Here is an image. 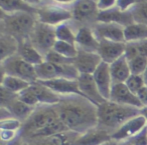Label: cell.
I'll return each mask as SVG.
<instances>
[{
  "mask_svg": "<svg viewBox=\"0 0 147 145\" xmlns=\"http://www.w3.org/2000/svg\"><path fill=\"white\" fill-rule=\"evenodd\" d=\"M55 106L59 120L69 130L84 134L98 125V106L83 95L61 96Z\"/></svg>",
  "mask_w": 147,
  "mask_h": 145,
  "instance_id": "1",
  "label": "cell"
},
{
  "mask_svg": "<svg viewBox=\"0 0 147 145\" xmlns=\"http://www.w3.org/2000/svg\"><path fill=\"white\" fill-rule=\"evenodd\" d=\"M141 114V109L137 107L122 105L106 100L98 106V125L111 135L118 130L125 122Z\"/></svg>",
  "mask_w": 147,
  "mask_h": 145,
  "instance_id": "2",
  "label": "cell"
},
{
  "mask_svg": "<svg viewBox=\"0 0 147 145\" xmlns=\"http://www.w3.org/2000/svg\"><path fill=\"white\" fill-rule=\"evenodd\" d=\"M36 22V13L16 12L6 14L1 12L0 32L11 35L20 42L29 39Z\"/></svg>",
  "mask_w": 147,
  "mask_h": 145,
  "instance_id": "3",
  "label": "cell"
},
{
  "mask_svg": "<svg viewBox=\"0 0 147 145\" xmlns=\"http://www.w3.org/2000/svg\"><path fill=\"white\" fill-rule=\"evenodd\" d=\"M59 119L55 105H39L35 107L30 117L25 122H23L22 127L19 131V137L22 140L30 138L31 136L49 127Z\"/></svg>",
  "mask_w": 147,
  "mask_h": 145,
  "instance_id": "4",
  "label": "cell"
},
{
  "mask_svg": "<svg viewBox=\"0 0 147 145\" xmlns=\"http://www.w3.org/2000/svg\"><path fill=\"white\" fill-rule=\"evenodd\" d=\"M0 65L2 75L18 77L31 84L38 81L35 66L24 61L18 54H15L1 61Z\"/></svg>",
  "mask_w": 147,
  "mask_h": 145,
  "instance_id": "5",
  "label": "cell"
},
{
  "mask_svg": "<svg viewBox=\"0 0 147 145\" xmlns=\"http://www.w3.org/2000/svg\"><path fill=\"white\" fill-rule=\"evenodd\" d=\"M35 71L38 81H47L57 78L78 79L80 76V73L74 64L59 65L45 60L35 66Z\"/></svg>",
  "mask_w": 147,
  "mask_h": 145,
  "instance_id": "6",
  "label": "cell"
},
{
  "mask_svg": "<svg viewBox=\"0 0 147 145\" xmlns=\"http://www.w3.org/2000/svg\"><path fill=\"white\" fill-rule=\"evenodd\" d=\"M36 16L39 22L53 27L73 20L71 7L55 4L53 2L37 8Z\"/></svg>",
  "mask_w": 147,
  "mask_h": 145,
  "instance_id": "7",
  "label": "cell"
},
{
  "mask_svg": "<svg viewBox=\"0 0 147 145\" xmlns=\"http://www.w3.org/2000/svg\"><path fill=\"white\" fill-rule=\"evenodd\" d=\"M29 41L45 57L49 51L53 50L55 43L57 42L55 27L37 20L29 37Z\"/></svg>",
  "mask_w": 147,
  "mask_h": 145,
  "instance_id": "8",
  "label": "cell"
},
{
  "mask_svg": "<svg viewBox=\"0 0 147 145\" xmlns=\"http://www.w3.org/2000/svg\"><path fill=\"white\" fill-rule=\"evenodd\" d=\"M73 22L78 27H92L98 21L99 9L97 3L90 0H77L71 6Z\"/></svg>",
  "mask_w": 147,
  "mask_h": 145,
  "instance_id": "9",
  "label": "cell"
},
{
  "mask_svg": "<svg viewBox=\"0 0 147 145\" xmlns=\"http://www.w3.org/2000/svg\"><path fill=\"white\" fill-rule=\"evenodd\" d=\"M146 127L147 119L142 114H139L125 122L118 130L111 135V137L116 141H126L140 133Z\"/></svg>",
  "mask_w": 147,
  "mask_h": 145,
  "instance_id": "10",
  "label": "cell"
},
{
  "mask_svg": "<svg viewBox=\"0 0 147 145\" xmlns=\"http://www.w3.org/2000/svg\"><path fill=\"white\" fill-rule=\"evenodd\" d=\"M98 40H110L114 42H125L124 27L116 23L96 22L92 26Z\"/></svg>",
  "mask_w": 147,
  "mask_h": 145,
  "instance_id": "11",
  "label": "cell"
},
{
  "mask_svg": "<svg viewBox=\"0 0 147 145\" xmlns=\"http://www.w3.org/2000/svg\"><path fill=\"white\" fill-rule=\"evenodd\" d=\"M109 100L118 103V104L137 107L139 109L143 108V105L139 100L138 96L134 94L125 83H114L113 84Z\"/></svg>",
  "mask_w": 147,
  "mask_h": 145,
  "instance_id": "12",
  "label": "cell"
},
{
  "mask_svg": "<svg viewBox=\"0 0 147 145\" xmlns=\"http://www.w3.org/2000/svg\"><path fill=\"white\" fill-rule=\"evenodd\" d=\"M81 134L74 131H65L59 134L45 137H36L23 140L29 145H75Z\"/></svg>",
  "mask_w": 147,
  "mask_h": 145,
  "instance_id": "13",
  "label": "cell"
},
{
  "mask_svg": "<svg viewBox=\"0 0 147 145\" xmlns=\"http://www.w3.org/2000/svg\"><path fill=\"white\" fill-rule=\"evenodd\" d=\"M125 48L126 43L124 42H114L102 39L99 40V48L97 53L100 55L103 62L111 64L125 54Z\"/></svg>",
  "mask_w": 147,
  "mask_h": 145,
  "instance_id": "14",
  "label": "cell"
},
{
  "mask_svg": "<svg viewBox=\"0 0 147 145\" xmlns=\"http://www.w3.org/2000/svg\"><path fill=\"white\" fill-rule=\"evenodd\" d=\"M100 55L97 52L79 50L78 55L74 59V65L80 74H93L102 63Z\"/></svg>",
  "mask_w": 147,
  "mask_h": 145,
  "instance_id": "15",
  "label": "cell"
},
{
  "mask_svg": "<svg viewBox=\"0 0 147 145\" xmlns=\"http://www.w3.org/2000/svg\"><path fill=\"white\" fill-rule=\"evenodd\" d=\"M77 80H78L79 88H80L82 95L88 98L90 101H92L94 104L99 106L106 101V99L101 95L100 91L97 87L93 74H80Z\"/></svg>",
  "mask_w": 147,
  "mask_h": 145,
  "instance_id": "16",
  "label": "cell"
},
{
  "mask_svg": "<svg viewBox=\"0 0 147 145\" xmlns=\"http://www.w3.org/2000/svg\"><path fill=\"white\" fill-rule=\"evenodd\" d=\"M93 77H94V80L101 95L106 100H109L113 86V80L110 72V64L102 62L93 73Z\"/></svg>",
  "mask_w": 147,
  "mask_h": 145,
  "instance_id": "17",
  "label": "cell"
},
{
  "mask_svg": "<svg viewBox=\"0 0 147 145\" xmlns=\"http://www.w3.org/2000/svg\"><path fill=\"white\" fill-rule=\"evenodd\" d=\"M45 86L51 88L53 91L59 95V96H65V95L78 94L82 95L79 88L78 80L77 79H67V78H57L53 80L47 81H39Z\"/></svg>",
  "mask_w": 147,
  "mask_h": 145,
  "instance_id": "18",
  "label": "cell"
},
{
  "mask_svg": "<svg viewBox=\"0 0 147 145\" xmlns=\"http://www.w3.org/2000/svg\"><path fill=\"white\" fill-rule=\"evenodd\" d=\"M76 46L79 50L97 52L99 48V40L95 35L92 27H79L76 35Z\"/></svg>",
  "mask_w": 147,
  "mask_h": 145,
  "instance_id": "19",
  "label": "cell"
},
{
  "mask_svg": "<svg viewBox=\"0 0 147 145\" xmlns=\"http://www.w3.org/2000/svg\"><path fill=\"white\" fill-rule=\"evenodd\" d=\"M97 22L116 23L123 27H126L134 23V20L130 11H121L118 7H114L110 10L100 11Z\"/></svg>",
  "mask_w": 147,
  "mask_h": 145,
  "instance_id": "20",
  "label": "cell"
},
{
  "mask_svg": "<svg viewBox=\"0 0 147 145\" xmlns=\"http://www.w3.org/2000/svg\"><path fill=\"white\" fill-rule=\"evenodd\" d=\"M111 139L112 137L110 133L96 126L84 134H81L75 145H102Z\"/></svg>",
  "mask_w": 147,
  "mask_h": 145,
  "instance_id": "21",
  "label": "cell"
},
{
  "mask_svg": "<svg viewBox=\"0 0 147 145\" xmlns=\"http://www.w3.org/2000/svg\"><path fill=\"white\" fill-rule=\"evenodd\" d=\"M17 54H18L23 60L26 61L29 64L33 65V66H36V65L40 64V63H42L43 61H45L43 55L31 44L29 39L22 40L19 42Z\"/></svg>",
  "mask_w": 147,
  "mask_h": 145,
  "instance_id": "22",
  "label": "cell"
},
{
  "mask_svg": "<svg viewBox=\"0 0 147 145\" xmlns=\"http://www.w3.org/2000/svg\"><path fill=\"white\" fill-rule=\"evenodd\" d=\"M30 88L36 95L39 105H57L61 100V96L51 88L37 81L30 85Z\"/></svg>",
  "mask_w": 147,
  "mask_h": 145,
  "instance_id": "23",
  "label": "cell"
},
{
  "mask_svg": "<svg viewBox=\"0 0 147 145\" xmlns=\"http://www.w3.org/2000/svg\"><path fill=\"white\" fill-rule=\"evenodd\" d=\"M110 72L112 76L113 84L114 83H125L130 77L131 71L129 62L126 57L123 55L116 61L110 64Z\"/></svg>",
  "mask_w": 147,
  "mask_h": 145,
  "instance_id": "24",
  "label": "cell"
},
{
  "mask_svg": "<svg viewBox=\"0 0 147 145\" xmlns=\"http://www.w3.org/2000/svg\"><path fill=\"white\" fill-rule=\"evenodd\" d=\"M18 46L19 41L15 37L0 32V60L3 61L8 57L17 54Z\"/></svg>",
  "mask_w": 147,
  "mask_h": 145,
  "instance_id": "25",
  "label": "cell"
},
{
  "mask_svg": "<svg viewBox=\"0 0 147 145\" xmlns=\"http://www.w3.org/2000/svg\"><path fill=\"white\" fill-rule=\"evenodd\" d=\"M5 108L8 109L11 112V114H12V116L14 118L18 119V120H20L23 124V122H25L30 117V115L33 113L35 107H32L30 105L26 104L23 101H21L19 99V97H17L14 101H12Z\"/></svg>",
  "mask_w": 147,
  "mask_h": 145,
  "instance_id": "26",
  "label": "cell"
},
{
  "mask_svg": "<svg viewBox=\"0 0 147 145\" xmlns=\"http://www.w3.org/2000/svg\"><path fill=\"white\" fill-rule=\"evenodd\" d=\"M1 12L11 14L16 12H30L36 13V8L29 6L23 0H0Z\"/></svg>",
  "mask_w": 147,
  "mask_h": 145,
  "instance_id": "27",
  "label": "cell"
},
{
  "mask_svg": "<svg viewBox=\"0 0 147 145\" xmlns=\"http://www.w3.org/2000/svg\"><path fill=\"white\" fill-rule=\"evenodd\" d=\"M79 27L73 21L65 22L55 27L57 40L76 44V35Z\"/></svg>",
  "mask_w": 147,
  "mask_h": 145,
  "instance_id": "28",
  "label": "cell"
},
{
  "mask_svg": "<svg viewBox=\"0 0 147 145\" xmlns=\"http://www.w3.org/2000/svg\"><path fill=\"white\" fill-rule=\"evenodd\" d=\"M125 42H136L147 39V26L140 23H132L124 27Z\"/></svg>",
  "mask_w": 147,
  "mask_h": 145,
  "instance_id": "29",
  "label": "cell"
},
{
  "mask_svg": "<svg viewBox=\"0 0 147 145\" xmlns=\"http://www.w3.org/2000/svg\"><path fill=\"white\" fill-rule=\"evenodd\" d=\"M30 85L31 83L15 76L2 75V78H1V86L6 88L7 90L11 91V92L16 93V94L22 92L23 90L28 88Z\"/></svg>",
  "mask_w": 147,
  "mask_h": 145,
  "instance_id": "30",
  "label": "cell"
},
{
  "mask_svg": "<svg viewBox=\"0 0 147 145\" xmlns=\"http://www.w3.org/2000/svg\"><path fill=\"white\" fill-rule=\"evenodd\" d=\"M124 56L127 60H130L136 56H143L147 58V39L126 43Z\"/></svg>",
  "mask_w": 147,
  "mask_h": 145,
  "instance_id": "31",
  "label": "cell"
},
{
  "mask_svg": "<svg viewBox=\"0 0 147 145\" xmlns=\"http://www.w3.org/2000/svg\"><path fill=\"white\" fill-rule=\"evenodd\" d=\"M53 50L55 51L57 53H59V54L63 55V56L67 57V58L71 59L76 58V56L78 55L79 52V49L76 46V44H71V43L59 40H57V42L55 43Z\"/></svg>",
  "mask_w": 147,
  "mask_h": 145,
  "instance_id": "32",
  "label": "cell"
},
{
  "mask_svg": "<svg viewBox=\"0 0 147 145\" xmlns=\"http://www.w3.org/2000/svg\"><path fill=\"white\" fill-rule=\"evenodd\" d=\"M133 20L147 26V0H139L130 10Z\"/></svg>",
  "mask_w": 147,
  "mask_h": 145,
  "instance_id": "33",
  "label": "cell"
},
{
  "mask_svg": "<svg viewBox=\"0 0 147 145\" xmlns=\"http://www.w3.org/2000/svg\"><path fill=\"white\" fill-rule=\"evenodd\" d=\"M130 67L131 74L143 75L145 69L147 67V58L143 56H136L134 58L128 60Z\"/></svg>",
  "mask_w": 147,
  "mask_h": 145,
  "instance_id": "34",
  "label": "cell"
},
{
  "mask_svg": "<svg viewBox=\"0 0 147 145\" xmlns=\"http://www.w3.org/2000/svg\"><path fill=\"white\" fill-rule=\"evenodd\" d=\"M125 84H126L127 87L136 95L143 87L146 86L144 78H143V75H135V74H131L130 77L126 80Z\"/></svg>",
  "mask_w": 147,
  "mask_h": 145,
  "instance_id": "35",
  "label": "cell"
},
{
  "mask_svg": "<svg viewBox=\"0 0 147 145\" xmlns=\"http://www.w3.org/2000/svg\"><path fill=\"white\" fill-rule=\"evenodd\" d=\"M45 60L49 61V62H51V63H55V64H59V65L74 64V59L67 58V57L59 54V53H57L53 50L49 51V52L45 55Z\"/></svg>",
  "mask_w": 147,
  "mask_h": 145,
  "instance_id": "36",
  "label": "cell"
},
{
  "mask_svg": "<svg viewBox=\"0 0 147 145\" xmlns=\"http://www.w3.org/2000/svg\"><path fill=\"white\" fill-rule=\"evenodd\" d=\"M18 97L21 101H23V102L26 103V104L30 105V106H32V107L39 106L38 99H37L36 95H35L34 92L32 91V89L30 88V86L25 89V90H23L22 92L19 93Z\"/></svg>",
  "mask_w": 147,
  "mask_h": 145,
  "instance_id": "37",
  "label": "cell"
},
{
  "mask_svg": "<svg viewBox=\"0 0 147 145\" xmlns=\"http://www.w3.org/2000/svg\"><path fill=\"white\" fill-rule=\"evenodd\" d=\"M17 97H18V94L11 92L4 87L0 86V106L1 107H7Z\"/></svg>",
  "mask_w": 147,
  "mask_h": 145,
  "instance_id": "38",
  "label": "cell"
},
{
  "mask_svg": "<svg viewBox=\"0 0 147 145\" xmlns=\"http://www.w3.org/2000/svg\"><path fill=\"white\" fill-rule=\"evenodd\" d=\"M21 127H22V122L18 119L14 118V117L5 119V120H0V129L20 131Z\"/></svg>",
  "mask_w": 147,
  "mask_h": 145,
  "instance_id": "39",
  "label": "cell"
},
{
  "mask_svg": "<svg viewBox=\"0 0 147 145\" xmlns=\"http://www.w3.org/2000/svg\"><path fill=\"white\" fill-rule=\"evenodd\" d=\"M18 136H19V131L0 129V139H1V142L10 143L12 141H14Z\"/></svg>",
  "mask_w": 147,
  "mask_h": 145,
  "instance_id": "40",
  "label": "cell"
},
{
  "mask_svg": "<svg viewBox=\"0 0 147 145\" xmlns=\"http://www.w3.org/2000/svg\"><path fill=\"white\" fill-rule=\"evenodd\" d=\"M128 141L133 145H147V127Z\"/></svg>",
  "mask_w": 147,
  "mask_h": 145,
  "instance_id": "41",
  "label": "cell"
},
{
  "mask_svg": "<svg viewBox=\"0 0 147 145\" xmlns=\"http://www.w3.org/2000/svg\"><path fill=\"white\" fill-rule=\"evenodd\" d=\"M117 6V0H98L97 7L99 11H106Z\"/></svg>",
  "mask_w": 147,
  "mask_h": 145,
  "instance_id": "42",
  "label": "cell"
},
{
  "mask_svg": "<svg viewBox=\"0 0 147 145\" xmlns=\"http://www.w3.org/2000/svg\"><path fill=\"white\" fill-rule=\"evenodd\" d=\"M139 0H117V6L121 11H130Z\"/></svg>",
  "mask_w": 147,
  "mask_h": 145,
  "instance_id": "43",
  "label": "cell"
},
{
  "mask_svg": "<svg viewBox=\"0 0 147 145\" xmlns=\"http://www.w3.org/2000/svg\"><path fill=\"white\" fill-rule=\"evenodd\" d=\"M26 4H28L29 6L33 7V8H39V7H42L47 4L49 3H53L51 0H23Z\"/></svg>",
  "mask_w": 147,
  "mask_h": 145,
  "instance_id": "44",
  "label": "cell"
},
{
  "mask_svg": "<svg viewBox=\"0 0 147 145\" xmlns=\"http://www.w3.org/2000/svg\"><path fill=\"white\" fill-rule=\"evenodd\" d=\"M137 96H138L140 102L142 103L143 108L147 107V85L143 87V88L137 93Z\"/></svg>",
  "mask_w": 147,
  "mask_h": 145,
  "instance_id": "45",
  "label": "cell"
},
{
  "mask_svg": "<svg viewBox=\"0 0 147 145\" xmlns=\"http://www.w3.org/2000/svg\"><path fill=\"white\" fill-rule=\"evenodd\" d=\"M12 114L8 109L0 106V120H5V119L12 118Z\"/></svg>",
  "mask_w": 147,
  "mask_h": 145,
  "instance_id": "46",
  "label": "cell"
},
{
  "mask_svg": "<svg viewBox=\"0 0 147 145\" xmlns=\"http://www.w3.org/2000/svg\"><path fill=\"white\" fill-rule=\"evenodd\" d=\"M76 1L77 0H51V2L55 3V4H59V5H63V6H67V7H71Z\"/></svg>",
  "mask_w": 147,
  "mask_h": 145,
  "instance_id": "47",
  "label": "cell"
},
{
  "mask_svg": "<svg viewBox=\"0 0 147 145\" xmlns=\"http://www.w3.org/2000/svg\"><path fill=\"white\" fill-rule=\"evenodd\" d=\"M102 145H119V141H116L114 140V139H111V140L107 141V142H105L104 144Z\"/></svg>",
  "mask_w": 147,
  "mask_h": 145,
  "instance_id": "48",
  "label": "cell"
},
{
  "mask_svg": "<svg viewBox=\"0 0 147 145\" xmlns=\"http://www.w3.org/2000/svg\"><path fill=\"white\" fill-rule=\"evenodd\" d=\"M141 114H142L143 116H145V118L147 119V107H144V108L141 109Z\"/></svg>",
  "mask_w": 147,
  "mask_h": 145,
  "instance_id": "49",
  "label": "cell"
},
{
  "mask_svg": "<svg viewBox=\"0 0 147 145\" xmlns=\"http://www.w3.org/2000/svg\"><path fill=\"white\" fill-rule=\"evenodd\" d=\"M119 145H133L131 142H129L128 140L126 141H119Z\"/></svg>",
  "mask_w": 147,
  "mask_h": 145,
  "instance_id": "50",
  "label": "cell"
},
{
  "mask_svg": "<svg viewBox=\"0 0 147 145\" xmlns=\"http://www.w3.org/2000/svg\"><path fill=\"white\" fill-rule=\"evenodd\" d=\"M143 78H144V81H145V84L147 85V67L145 69L144 73H143Z\"/></svg>",
  "mask_w": 147,
  "mask_h": 145,
  "instance_id": "51",
  "label": "cell"
},
{
  "mask_svg": "<svg viewBox=\"0 0 147 145\" xmlns=\"http://www.w3.org/2000/svg\"><path fill=\"white\" fill-rule=\"evenodd\" d=\"M20 145H29V144H27V143L25 142V141H23V140H22V142H21V144H20Z\"/></svg>",
  "mask_w": 147,
  "mask_h": 145,
  "instance_id": "52",
  "label": "cell"
},
{
  "mask_svg": "<svg viewBox=\"0 0 147 145\" xmlns=\"http://www.w3.org/2000/svg\"><path fill=\"white\" fill-rule=\"evenodd\" d=\"M1 145H10L9 143H5V142H1Z\"/></svg>",
  "mask_w": 147,
  "mask_h": 145,
  "instance_id": "53",
  "label": "cell"
},
{
  "mask_svg": "<svg viewBox=\"0 0 147 145\" xmlns=\"http://www.w3.org/2000/svg\"><path fill=\"white\" fill-rule=\"evenodd\" d=\"M90 1H93V2H96L97 3V1H98V0H90Z\"/></svg>",
  "mask_w": 147,
  "mask_h": 145,
  "instance_id": "54",
  "label": "cell"
}]
</instances>
